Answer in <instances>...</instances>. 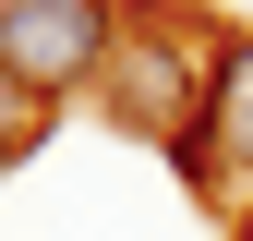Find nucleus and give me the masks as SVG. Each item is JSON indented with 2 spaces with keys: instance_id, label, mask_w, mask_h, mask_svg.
Instances as JSON below:
<instances>
[{
  "instance_id": "f257e3e1",
  "label": "nucleus",
  "mask_w": 253,
  "mask_h": 241,
  "mask_svg": "<svg viewBox=\"0 0 253 241\" xmlns=\"http://www.w3.org/2000/svg\"><path fill=\"white\" fill-rule=\"evenodd\" d=\"M121 48V0H0V73L24 109H60Z\"/></svg>"
},
{
  "instance_id": "f03ea898",
  "label": "nucleus",
  "mask_w": 253,
  "mask_h": 241,
  "mask_svg": "<svg viewBox=\"0 0 253 241\" xmlns=\"http://www.w3.org/2000/svg\"><path fill=\"white\" fill-rule=\"evenodd\" d=\"M205 73H217V48L169 37V24H121V48H109V73H97V97L133 120V133L181 145V133H205Z\"/></svg>"
},
{
  "instance_id": "7ed1b4c3",
  "label": "nucleus",
  "mask_w": 253,
  "mask_h": 241,
  "mask_svg": "<svg viewBox=\"0 0 253 241\" xmlns=\"http://www.w3.org/2000/svg\"><path fill=\"white\" fill-rule=\"evenodd\" d=\"M205 157L217 181H253V37H217V73H205Z\"/></svg>"
},
{
  "instance_id": "20e7f679",
  "label": "nucleus",
  "mask_w": 253,
  "mask_h": 241,
  "mask_svg": "<svg viewBox=\"0 0 253 241\" xmlns=\"http://www.w3.org/2000/svg\"><path fill=\"white\" fill-rule=\"evenodd\" d=\"M37 133H48V120H37V109H24V97H12V73H0V169H12V157H24V145H37Z\"/></svg>"
}]
</instances>
